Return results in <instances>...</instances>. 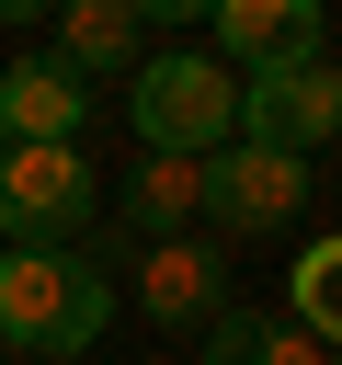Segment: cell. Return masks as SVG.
<instances>
[{"instance_id": "cell-1", "label": "cell", "mask_w": 342, "mask_h": 365, "mask_svg": "<svg viewBox=\"0 0 342 365\" xmlns=\"http://www.w3.org/2000/svg\"><path fill=\"white\" fill-rule=\"evenodd\" d=\"M114 319V285L80 262V251H11L0 240V342L11 354H46V365H80Z\"/></svg>"}, {"instance_id": "cell-2", "label": "cell", "mask_w": 342, "mask_h": 365, "mask_svg": "<svg viewBox=\"0 0 342 365\" xmlns=\"http://www.w3.org/2000/svg\"><path fill=\"white\" fill-rule=\"evenodd\" d=\"M125 125H137L148 160H217L239 137V80L194 46H160V57L125 68Z\"/></svg>"}, {"instance_id": "cell-3", "label": "cell", "mask_w": 342, "mask_h": 365, "mask_svg": "<svg viewBox=\"0 0 342 365\" xmlns=\"http://www.w3.org/2000/svg\"><path fill=\"white\" fill-rule=\"evenodd\" d=\"M91 217V160L80 148H0V240L11 251H68Z\"/></svg>"}, {"instance_id": "cell-4", "label": "cell", "mask_w": 342, "mask_h": 365, "mask_svg": "<svg viewBox=\"0 0 342 365\" xmlns=\"http://www.w3.org/2000/svg\"><path fill=\"white\" fill-rule=\"evenodd\" d=\"M319 137H342V68H331V57L239 80V148H274V160H308Z\"/></svg>"}, {"instance_id": "cell-5", "label": "cell", "mask_w": 342, "mask_h": 365, "mask_svg": "<svg viewBox=\"0 0 342 365\" xmlns=\"http://www.w3.org/2000/svg\"><path fill=\"white\" fill-rule=\"evenodd\" d=\"M308 205V160H274V148H217L205 160V217L217 228H239V240H262V228H285Z\"/></svg>"}, {"instance_id": "cell-6", "label": "cell", "mask_w": 342, "mask_h": 365, "mask_svg": "<svg viewBox=\"0 0 342 365\" xmlns=\"http://www.w3.org/2000/svg\"><path fill=\"white\" fill-rule=\"evenodd\" d=\"M319 57V0H217V68L262 80V68H308Z\"/></svg>"}, {"instance_id": "cell-7", "label": "cell", "mask_w": 342, "mask_h": 365, "mask_svg": "<svg viewBox=\"0 0 342 365\" xmlns=\"http://www.w3.org/2000/svg\"><path fill=\"white\" fill-rule=\"evenodd\" d=\"M137 308H148L160 331L217 319V308H228V251H217V240H148V251H137Z\"/></svg>"}, {"instance_id": "cell-8", "label": "cell", "mask_w": 342, "mask_h": 365, "mask_svg": "<svg viewBox=\"0 0 342 365\" xmlns=\"http://www.w3.org/2000/svg\"><path fill=\"white\" fill-rule=\"evenodd\" d=\"M80 114H91V91H80L46 46L0 68V137H11V148H80Z\"/></svg>"}, {"instance_id": "cell-9", "label": "cell", "mask_w": 342, "mask_h": 365, "mask_svg": "<svg viewBox=\"0 0 342 365\" xmlns=\"http://www.w3.org/2000/svg\"><path fill=\"white\" fill-rule=\"evenodd\" d=\"M46 57L91 91V80H125L137 57H148V11L137 0H68L57 11V34H46Z\"/></svg>"}, {"instance_id": "cell-10", "label": "cell", "mask_w": 342, "mask_h": 365, "mask_svg": "<svg viewBox=\"0 0 342 365\" xmlns=\"http://www.w3.org/2000/svg\"><path fill=\"white\" fill-rule=\"evenodd\" d=\"M125 217H137L148 240H182V217H205V160H148V148H137V171H125Z\"/></svg>"}, {"instance_id": "cell-11", "label": "cell", "mask_w": 342, "mask_h": 365, "mask_svg": "<svg viewBox=\"0 0 342 365\" xmlns=\"http://www.w3.org/2000/svg\"><path fill=\"white\" fill-rule=\"evenodd\" d=\"M296 331L319 354H342V240H308V262H296Z\"/></svg>"}, {"instance_id": "cell-12", "label": "cell", "mask_w": 342, "mask_h": 365, "mask_svg": "<svg viewBox=\"0 0 342 365\" xmlns=\"http://www.w3.org/2000/svg\"><path fill=\"white\" fill-rule=\"evenodd\" d=\"M262 354V308H217L205 319V365H251Z\"/></svg>"}, {"instance_id": "cell-13", "label": "cell", "mask_w": 342, "mask_h": 365, "mask_svg": "<svg viewBox=\"0 0 342 365\" xmlns=\"http://www.w3.org/2000/svg\"><path fill=\"white\" fill-rule=\"evenodd\" d=\"M251 365H331V354H319L296 319H262V354H251Z\"/></svg>"}, {"instance_id": "cell-14", "label": "cell", "mask_w": 342, "mask_h": 365, "mask_svg": "<svg viewBox=\"0 0 342 365\" xmlns=\"http://www.w3.org/2000/svg\"><path fill=\"white\" fill-rule=\"evenodd\" d=\"M34 365H46V354H34Z\"/></svg>"}, {"instance_id": "cell-15", "label": "cell", "mask_w": 342, "mask_h": 365, "mask_svg": "<svg viewBox=\"0 0 342 365\" xmlns=\"http://www.w3.org/2000/svg\"><path fill=\"white\" fill-rule=\"evenodd\" d=\"M331 365H342V354H331Z\"/></svg>"}, {"instance_id": "cell-16", "label": "cell", "mask_w": 342, "mask_h": 365, "mask_svg": "<svg viewBox=\"0 0 342 365\" xmlns=\"http://www.w3.org/2000/svg\"><path fill=\"white\" fill-rule=\"evenodd\" d=\"M0 148H11V137H0Z\"/></svg>"}]
</instances>
